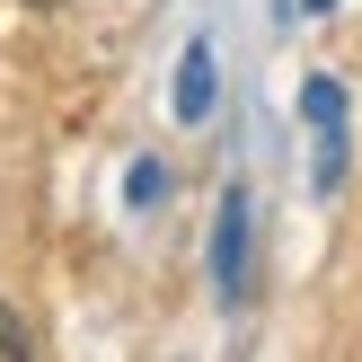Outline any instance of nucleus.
<instances>
[{"label": "nucleus", "mask_w": 362, "mask_h": 362, "mask_svg": "<svg viewBox=\"0 0 362 362\" xmlns=\"http://www.w3.org/2000/svg\"><path fill=\"white\" fill-rule=\"evenodd\" d=\"M221 292H247V194H221Z\"/></svg>", "instance_id": "obj_1"}, {"label": "nucleus", "mask_w": 362, "mask_h": 362, "mask_svg": "<svg viewBox=\"0 0 362 362\" xmlns=\"http://www.w3.org/2000/svg\"><path fill=\"white\" fill-rule=\"evenodd\" d=\"M204 106H212V45H186V71H177V115L204 124Z\"/></svg>", "instance_id": "obj_2"}, {"label": "nucleus", "mask_w": 362, "mask_h": 362, "mask_svg": "<svg viewBox=\"0 0 362 362\" xmlns=\"http://www.w3.org/2000/svg\"><path fill=\"white\" fill-rule=\"evenodd\" d=\"M18 354H27V318L0 300V362H18Z\"/></svg>", "instance_id": "obj_3"}, {"label": "nucleus", "mask_w": 362, "mask_h": 362, "mask_svg": "<svg viewBox=\"0 0 362 362\" xmlns=\"http://www.w3.org/2000/svg\"><path fill=\"white\" fill-rule=\"evenodd\" d=\"M310 9H327V0H310Z\"/></svg>", "instance_id": "obj_4"}, {"label": "nucleus", "mask_w": 362, "mask_h": 362, "mask_svg": "<svg viewBox=\"0 0 362 362\" xmlns=\"http://www.w3.org/2000/svg\"><path fill=\"white\" fill-rule=\"evenodd\" d=\"M35 9H53V0H35Z\"/></svg>", "instance_id": "obj_5"}]
</instances>
